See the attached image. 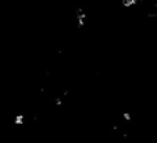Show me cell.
Masks as SVG:
<instances>
[{
	"instance_id": "obj_1",
	"label": "cell",
	"mask_w": 157,
	"mask_h": 143,
	"mask_svg": "<svg viewBox=\"0 0 157 143\" xmlns=\"http://www.w3.org/2000/svg\"><path fill=\"white\" fill-rule=\"evenodd\" d=\"M140 0H121V6L124 9H132V7H136L138 3Z\"/></svg>"
}]
</instances>
